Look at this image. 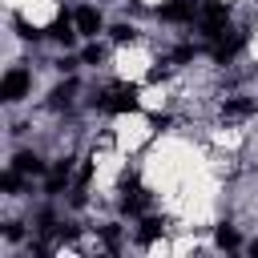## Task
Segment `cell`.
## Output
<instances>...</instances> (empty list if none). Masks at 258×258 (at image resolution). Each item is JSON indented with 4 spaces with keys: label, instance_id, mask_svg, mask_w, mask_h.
<instances>
[{
    "label": "cell",
    "instance_id": "12",
    "mask_svg": "<svg viewBox=\"0 0 258 258\" xmlns=\"http://www.w3.org/2000/svg\"><path fill=\"white\" fill-rule=\"evenodd\" d=\"M218 246H222V250H234V246H238V230L222 226V230H218Z\"/></svg>",
    "mask_w": 258,
    "mask_h": 258
},
{
    "label": "cell",
    "instance_id": "13",
    "mask_svg": "<svg viewBox=\"0 0 258 258\" xmlns=\"http://www.w3.org/2000/svg\"><path fill=\"white\" fill-rule=\"evenodd\" d=\"M133 36H137V28H129V24H117V28H113V40H117V44H125V40H133Z\"/></svg>",
    "mask_w": 258,
    "mask_h": 258
},
{
    "label": "cell",
    "instance_id": "6",
    "mask_svg": "<svg viewBox=\"0 0 258 258\" xmlns=\"http://www.w3.org/2000/svg\"><path fill=\"white\" fill-rule=\"evenodd\" d=\"M73 16H77V28H81V36H97V32H101V12H97L93 4H81Z\"/></svg>",
    "mask_w": 258,
    "mask_h": 258
},
{
    "label": "cell",
    "instance_id": "1",
    "mask_svg": "<svg viewBox=\"0 0 258 258\" xmlns=\"http://www.w3.org/2000/svg\"><path fill=\"white\" fill-rule=\"evenodd\" d=\"M137 105H141V101H137V89H133V85H117V89L101 93V101H97L101 113H133Z\"/></svg>",
    "mask_w": 258,
    "mask_h": 258
},
{
    "label": "cell",
    "instance_id": "3",
    "mask_svg": "<svg viewBox=\"0 0 258 258\" xmlns=\"http://www.w3.org/2000/svg\"><path fill=\"white\" fill-rule=\"evenodd\" d=\"M28 89H32L28 69H8V73H4V81H0V97H4V101H20Z\"/></svg>",
    "mask_w": 258,
    "mask_h": 258
},
{
    "label": "cell",
    "instance_id": "15",
    "mask_svg": "<svg viewBox=\"0 0 258 258\" xmlns=\"http://www.w3.org/2000/svg\"><path fill=\"white\" fill-rule=\"evenodd\" d=\"M101 234H105V242H109V246H117V242H121V234H117V226H105Z\"/></svg>",
    "mask_w": 258,
    "mask_h": 258
},
{
    "label": "cell",
    "instance_id": "4",
    "mask_svg": "<svg viewBox=\"0 0 258 258\" xmlns=\"http://www.w3.org/2000/svg\"><path fill=\"white\" fill-rule=\"evenodd\" d=\"M44 32H48L52 40H60V44H73V40L81 36V28H77V16H73V12H60V16L44 28Z\"/></svg>",
    "mask_w": 258,
    "mask_h": 258
},
{
    "label": "cell",
    "instance_id": "5",
    "mask_svg": "<svg viewBox=\"0 0 258 258\" xmlns=\"http://www.w3.org/2000/svg\"><path fill=\"white\" fill-rule=\"evenodd\" d=\"M242 44H246V32H230V36L222 32V36L214 40V60H218V64H230V60L238 56Z\"/></svg>",
    "mask_w": 258,
    "mask_h": 258
},
{
    "label": "cell",
    "instance_id": "11",
    "mask_svg": "<svg viewBox=\"0 0 258 258\" xmlns=\"http://www.w3.org/2000/svg\"><path fill=\"white\" fill-rule=\"evenodd\" d=\"M0 189H4V194H16V189H20V169H8V173L0 177Z\"/></svg>",
    "mask_w": 258,
    "mask_h": 258
},
{
    "label": "cell",
    "instance_id": "10",
    "mask_svg": "<svg viewBox=\"0 0 258 258\" xmlns=\"http://www.w3.org/2000/svg\"><path fill=\"white\" fill-rule=\"evenodd\" d=\"M222 113L226 117H246V113H254V101H226Z\"/></svg>",
    "mask_w": 258,
    "mask_h": 258
},
{
    "label": "cell",
    "instance_id": "9",
    "mask_svg": "<svg viewBox=\"0 0 258 258\" xmlns=\"http://www.w3.org/2000/svg\"><path fill=\"white\" fill-rule=\"evenodd\" d=\"M161 230H165V222H161V218H145V222H141V230H137V238H141V242H153Z\"/></svg>",
    "mask_w": 258,
    "mask_h": 258
},
{
    "label": "cell",
    "instance_id": "14",
    "mask_svg": "<svg viewBox=\"0 0 258 258\" xmlns=\"http://www.w3.org/2000/svg\"><path fill=\"white\" fill-rule=\"evenodd\" d=\"M85 60L97 64V60H101V44H89V48H85Z\"/></svg>",
    "mask_w": 258,
    "mask_h": 258
},
{
    "label": "cell",
    "instance_id": "8",
    "mask_svg": "<svg viewBox=\"0 0 258 258\" xmlns=\"http://www.w3.org/2000/svg\"><path fill=\"white\" fill-rule=\"evenodd\" d=\"M12 169H20V173H44V161L36 157V153H16V161H12Z\"/></svg>",
    "mask_w": 258,
    "mask_h": 258
},
{
    "label": "cell",
    "instance_id": "2",
    "mask_svg": "<svg viewBox=\"0 0 258 258\" xmlns=\"http://www.w3.org/2000/svg\"><path fill=\"white\" fill-rule=\"evenodd\" d=\"M226 24H230V8H226L222 0H210V4H202V36L218 40V36L226 32Z\"/></svg>",
    "mask_w": 258,
    "mask_h": 258
},
{
    "label": "cell",
    "instance_id": "16",
    "mask_svg": "<svg viewBox=\"0 0 258 258\" xmlns=\"http://www.w3.org/2000/svg\"><path fill=\"white\" fill-rule=\"evenodd\" d=\"M250 254H254V258H258V238H254V242H250Z\"/></svg>",
    "mask_w": 258,
    "mask_h": 258
},
{
    "label": "cell",
    "instance_id": "7",
    "mask_svg": "<svg viewBox=\"0 0 258 258\" xmlns=\"http://www.w3.org/2000/svg\"><path fill=\"white\" fill-rule=\"evenodd\" d=\"M194 0H173V4H165L161 8V20L165 24H185V20H194Z\"/></svg>",
    "mask_w": 258,
    "mask_h": 258
}]
</instances>
